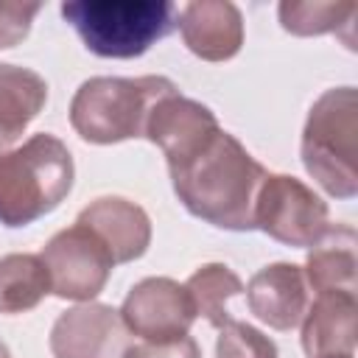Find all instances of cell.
Instances as JSON below:
<instances>
[{"label":"cell","mask_w":358,"mask_h":358,"mask_svg":"<svg viewBox=\"0 0 358 358\" xmlns=\"http://www.w3.org/2000/svg\"><path fill=\"white\" fill-rule=\"evenodd\" d=\"M168 173L193 218L229 232L255 229V201L268 171L235 134L218 129L185 157L171 159Z\"/></svg>","instance_id":"cell-1"},{"label":"cell","mask_w":358,"mask_h":358,"mask_svg":"<svg viewBox=\"0 0 358 358\" xmlns=\"http://www.w3.org/2000/svg\"><path fill=\"white\" fill-rule=\"evenodd\" d=\"M76 165L70 148L48 131L0 154V224L28 227L53 213L73 190Z\"/></svg>","instance_id":"cell-2"},{"label":"cell","mask_w":358,"mask_h":358,"mask_svg":"<svg viewBox=\"0 0 358 358\" xmlns=\"http://www.w3.org/2000/svg\"><path fill=\"white\" fill-rule=\"evenodd\" d=\"M171 92L179 90L165 76H92L78 84L70 101V126L81 140L95 145L145 137L154 103Z\"/></svg>","instance_id":"cell-3"},{"label":"cell","mask_w":358,"mask_h":358,"mask_svg":"<svg viewBox=\"0 0 358 358\" xmlns=\"http://www.w3.org/2000/svg\"><path fill=\"white\" fill-rule=\"evenodd\" d=\"M62 17L101 59H137L165 39L179 20L171 0H67Z\"/></svg>","instance_id":"cell-4"},{"label":"cell","mask_w":358,"mask_h":358,"mask_svg":"<svg viewBox=\"0 0 358 358\" xmlns=\"http://www.w3.org/2000/svg\"><path fill=\"white\" fill-rule=\"evenodd\" d=\"M358 92L355 87L324 90L302 129L299 157L305 171L333 199H355L358 193Z\"/></svg>","instance_id":"cell-5"},{"label":"cell","mask_w":358,"mask_h":358,"mask_svg":"<svg viewBox=\"0 0 358 358\" xmlns=\"http://www.w3.org/2000/svg\"><path fill=\"white\" fill-rule=\"evenodd\" d=\"M330 227L327 201L291 173H266L255 201V229L277 243L310 249Z\"/></svg>","instance_id":"cell-6"},{"label":"cell","mask_w":358,"mask_h":358,"mask_svg":"<svg viewBox=\"0 0 358 358\" xmlns=\"http://www.w3.org/2000/svg\"><path fill=\"white\" fill-rule=\"evenodd\" d=\"M39 257L50 277V294L73 302H92L115 268V260L101 238L78 221L59 229L45 243Z\"/></svg>","instance_id":"cell-7"},{"label":"cell","mask_w":358,"mask_h":358,"mask_svg":"<svg viewBox=\"0 0 358 358\" xmlns=\"http://www.w3.org/2000/svg\"><path fill=\"white\" fill-rule=\"evenodd\" d=\"M117 313L126 330L143 341H171L187 336L196 322L187 288L171 277H145L134 282Z\"/></svg>","instance_id":"cell-8"},{"label":"cell","mask_w":358,"mask_h":358,"mask_svg":"<svg viewBox=\"0 0 358 358\" xmlns=\"http://www.w3.org/2000/svg\"><path fill=\"white\" fill-rule=\"evenodd\" d=\"M48 344L53 358H123L131 333L112 305L81 302L56 316Z\"/></svg>","instance_id":"cell-9"},{"label":"cell","mask_w":358,"mask_h":358,"mask_svg":"<svg viewBox=\"0 0 358 358\" xmlns=\"http://www.w3.org/2000/svg\"><path fill=\"white\" fill-rule=\"evenodd\" d=\"M176 28L187 50L204 62H229L243 48V14L229 0L185 3Z\"/></svg>","instance_id":"cell-10"},{"label":"cell","mask_w":358,"mask_h":358,"mask_svg":"<svg viewBox=\"0 0 358 358\" xmlns=\"http://www.w3.org/2000/svg\"><path fill=\"white\" fill-rule=\"evenodd\" d=\"M246 291L249 310L268 324L271 330H294L299 327L308 310V282L302 266L296 263H268L252 274Z\"/></svg>","instance_id":"cell-11"},{"label":"cell","mask_w":358,"mask_h":358,"mask_svg":"<svg viewBox=\"0 0 358 358\" xmlns=\"http://www.w3.org/2000/svg\"><path fill=\"white\" fill-rule=\"evenodd\" d=\"M76 221L101 238V243L109 249L115 266L143 257L151 246L148 213L123 196H101V199L90 201L78 213Z\"/></svg>","instance_id":"cell-12"},{"label":"cell","mask_w":358,"mask_h":358,"mask_svg":"<svg viewBox=\"0 0 358 358\" xmlns=\"http://www.w3.org/2000/svg\"><path fill=\"white\" fill-rule=\"evenodd\" d=\"M218 129V117L210 106L179 92H171L154 103L145 123V140L165 154V162H171L201 145Z\"/></svg>","instance_id":"cell-13"},{"label":"cell","mask_w":358,"mask_h":358,"mask_svg":"<svg viewBox=\"0 0 358 358\" xmlns=\"http://www.w3.org/2000/svg\"><path fill=\"white\" fill-rule=\"evenodd\" d=\"M358 296L333 291L316 294L302 316V350L308 358H355Z\"/></svg>","instance_id":"cell-14"},{"label":"cell","mask_w":358,"mask_h":358,"mask_svg":"<svg viewBox=\"0 0 358 358\" xmlns=\"http://www.w3.org/2000/svg\"><path fill=\"white\" fill-rule=\"evenodd\" d=\"M358 235L350 224H330L310 246L302 274L316 294H355L358 291Z\"/></svg>","instance_id":"cell-15"},{"label":"cell","mask_w":358,"mask_h":358,"mask_svg":"<svg viewBox=\"0 0 358 358\" xmlns=\"http://www.w3.org/2000/svg\"><path fill=\"white\" fill-rule=\"evenodd\" d=\"M48 103V81L20 64L0 62V154L22 137Z\"/></svg>","instance_id":"cell-16"},{"label":"cell","mask_w":358,"mask_h":358,"mask_svg":"<svg viewBox=\"0 0 358 358\" xmlns=\"http://www.w3.org/2000/svg\"><path fill=\"white\" fill-rule=\"evenodd\" d=\"M50 294V277L39 255L11 252L0 257V313L34 310Z\"/></svg>","instance_id":"cell-17"},{"label":"cell","mask_w":358,"mask_h":358,"mask_svg":"<svg viewBox=\"0 0 358 358\" xmlns=\"http://www.w3.org/2000/svg\"><path fill=\"white\" fill-rule=\"evenodd\" d=\"M185 288L190 294V302L196 308V316H204L218 330L227 322H232V313H229L227 302L232 296L243 294L241 277L227 263H204V266H199L187 277Z\"/></svg>","instance_id":"cell-18"},{"label":"cell","mask_w":358,"mask_h":358,"mask_svg":"<svg viewBox=\"0 0 358 358\" xmlns=\"http://www.w3.org/2000/svg\"><path fill=\"white\" fill-rule=\"evenodd\" d=\"M277 17L282 31L294 36H322L333 34L341 25H352L355 6L352 3H299V0H282L277 6Z\"/></svg>","instance_id":"cell-19"},{"label":"cell","mask_w":358,"mask_h":358,"mask_svg":"<svg viewBox=\"0 0 358 358\" xmlns=\"http://www.w3.org/2000/svg\"><path fill=\"white\" fill-rule=\"evenodd\" d=\"M215 358H277V344L246 322H227L218 330Z\"/></svg>","instance_id":"cell-20"},{"label":"cell","mask_w":358,"mask_h":358,"mask_svg":"<svg viewBox=\"0 0 358 358\" xmlns=\"http://www.w3.org/2000/svg\"><path fill=\"white\" fill-rule=\"evenodd\" d=\"M42 3H0V50L20 45L31 34V22Z\"/></svg>","instance_id":"cell-21"},{"label":"cell","mask_w":358,"mask_h":358,"mask_svg":"<svg viewBox=\"0 0 358 358\" xmlns=\"http://www.w3.org/2000/svg\"><path fill=\"white\" fill-rule=\"evenodd\" d=\"M123 358H201L196 338L179 336L171 341H140L126 350Z\"/></svg>","instance_id":"cell-22"},{"label":"cell","mask_w":358,"mask_h":358,"mask_svg":"<svg viewBox=\"0 0 358 358\" xmlns=\"http://www.w3.org/2000/svg\"><path fill=\"white\" fill-rule=\"evenodd\" d=\"M0 358H11V352H8V347L0 341Z\"/></svg>","instance_id":"cell-23"}]
</instances>
